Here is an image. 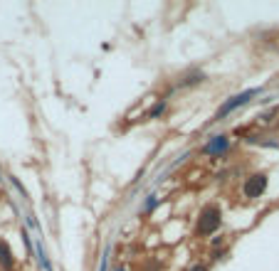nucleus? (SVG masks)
<instances>
[{
	"label": "nucleus",
	"instance_id": "f03ea898",
	"mask_svg": "<svg viewBox=\"0 0 279 271\" xmlns=\"http://www.w3.org/2000/svg\"><path fill=\"white\" fill-rule=\"evenodd\" d=\"M262 94V89H247V91H240V94H235V96H230L220 109H217V114H215V121H220V119H225V116H230L232 111H237V109H242L245 104H250L255 96H260Z\"/></svg>",
	"mask_w": 279,
	"mask_h": 271
},
{
	"label": "nucleus",
	"instance_id": "0eeeda50",
	"mask_svg": "<svg viewBox=\"0 0 279 271\" xmlns=\"http://www.w3.org/2000/svg\"><path fill=\"white\" fill-rule=\"evenodd\" d=\"M166 109H168V101H166V99H158V101L148 109L146 119H158V116H163V114H166Z\"/></svg>",
	"mask_w": 279,
	"mask_h": 271
},
{
	"label": "nucleus",
	"instance_id": "423d86ee",
	"mask_svg": "<svg viewBox=\"0 0 279 271\" xmlns=\"http://www.w3.org/2000/svg\"><path fill=\"white\" fill-rule=\"evenodd\" d=\"M205 81V74L203 71H190L188 76H183L181 81H178V86L181 89H190V86H198V84H203Z\"/></svg>",
	"mask_w": 279,
	"mask_h": 271
},
{
	"label": "nucleus",
	"instance_id": "7ed1b4c3",
	"mask_svg": "<svg viewBox=\"0 0 279 271\" xmlns=\"http://www.w3.org/2000/svg\"><path fill=\"white\" fill-rule=\"evenodd\" d=\"M265 190H267V175H265V173H252V175L242 183V193H245L247 200L262 198Z\"/></svg>",
	"mask_w": 279,
	"mask_h": 271
},
{
	"label": "nucleus",
	"instance_id": "9d476101",
	"mask_svg": "<svg viewBox=\"0 0 279 271\" xmlns=\"http://www.w3.org/2000/svg\"><path fill=\"white\" fill-rule=\"evenodd\" d=\"M188 271H210V269H208V264H193Z\"/></svg>",
	"mask_w": 279,
	"mask_h": 271
},
{
	"label": "nucleus",
	"instance_id": "6e6552de",
	"mask_svg": "<svg viewBox=\"0 0 279 271\" xmlns=\"http://www.w3.org/2000/svg\"><path fill=\"white\" fill-rule=\"evenodd\" d=\"M156 207H158V195H148L146 203H143V207H141V214H151Z\"/></svg>",
	"mask_w": 279,
	"mask_h": 271
},
{
	"label": "nucleus",
	"instance_id": "1a4fd4ad",
	"mask_svg": "<svg viewBox=\"0 0 279 271\" xmlns=\"http://www.w3.org/2000/svg\"><path fill=\"white\" fill-rule=\"evenodd\" d=\"M210 244H212V247H222V244H225V237H222V234H220V237H212Z\"/></svg>",
	"mask_w": 279,
	"mask_h": 271
},
{
	"label": "nucleus",
	"instance_id": "9b49d317",
	"mask_svg": "<svg viewBox=\"0 0 279 271\" xmlns=\"http://www.w3.org/2000/svg\"><path fill=\"white\" fill-rule=\"evenodd\" d=\"M114 271H126V269H124V267H116V269H114Z\"/></svg>",
	"mask_w": 279,
	"mask_h": 271
},
{
	"label": "nucleus",
	"instance_id": "f257e3e1",
	"mask_svg": "<svg viewBox=\"0 0 279 271\" xmlns=\"http://www.w3.org/2000/svg\"><path fill=\"white\" fill-rule=\"evenodd\" d=\"M222 224V209L220 204H205L198 214V222H195V237H210L220 229Z\"/></svg>",
	"mask_w": 279,
	"mask_h": 271
},
{
	"label": "nucleus",
	"instance_id": "39448f33",
	"mask_svg": "<svg viewBox=\"0 0 279 271\" xmlns=\"http://www.w3.org/2000/svg\"><path fill=\"white\" fill-rule=\"evenodd\" d=\"M0 269L2 271H12L15 269V257H12V249L5 239H0Z\"/></svg>",
	"mask_w": 279,
	"mask_h": 271
},
{
	"label": "nucleus",
	"instance_id": "20e7f679",
	"mask_svg": "<svg viewBox=\"0 0 279 271\" xmlns=\"http://www.w3.org/2000/svg\"><path fill=\"white\" fill-rule=\"evenodd\" d=\"M227 150H230V138L225 134L212 136L208 143L203 145V155H212V158H220V155H225Z\"/></svg>",
	"mask_w": 279,
	"mask_h": 271
}]
</instances>
